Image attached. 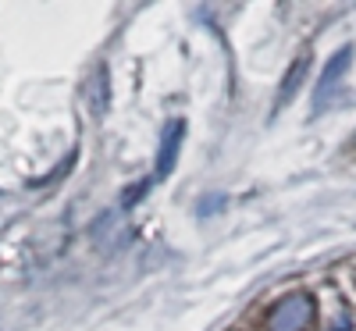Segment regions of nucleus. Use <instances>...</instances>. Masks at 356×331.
I'll return each mask as SVG.
<instances>
[{"instance_id": "20e7f679", "label": "nucleus", "mask_w": 356, "mask_h": 331, "mask_svg": "<svg viewBox=\"0 0 356 331\" xmlns=\"http://www.w3.org/2000/svg\"><path fill=\"white\" fill-rule=\"evenodd\" d=\"M307 68H310V57H300V61H292V65H289V72H285V79H282V93H278V107H285V104L292 100V93H296V86H300V79L307 75Z\"/></svg>"}, {"instance_id": "7ed1b4c3", "label": "nucleus", "mask_w": 356, "mask_h": 331, "mask_svg": "<svg viewBox=\"0 0 356 331\" xmlns=\"http://www.w3.org/2000/svg\"><path fill=\"white\" fill-rule=\"evenodd\" d=\"M310 314H314V307H310L307 296H300V292L285 296L271 314V331H300L310 321Z\"/></svg>"}, {"instance_id": "f257e3e1", "label": "nucleus", "mask_w": 356, "mask_h": 331, "mask_svg": "<svg viewBox=\"0 0 356 331\" xmlns=\"http://www.w3.org/2000/svg\"><path fill=\"white\" fill-rule=\"evenodd\" d=\"M182 139H186V122H182V118H171V122L164 125V136H161L154 182H168V178H171L175 161H178V150H182Z\"/></svg>"}, {"instance_id": "39448f33", "label": "nucleus", "mask_w": 356, "mask_h": 331, "mask_svg": "<svg viewBox=\"0 0 356 331\" xmlns=\"http://www.w3.org/2000/svg\"><path fill=\"white\" fill-rule=\"evenodd\" d=\"M154 186V178H146V182H139V186H132V189H125V200H122V207H136L139 200H143V193Z\"/></svg>"}, {"instance_id": "f03ea898", "label": "nucleus", "mask_w": 356, "mask_h": 331, "mask_svg": "<svg viewBox=\"0 0 356 331\" xmlns=\"http://www.w3.org/2000/svg\"><path fill=\"white\" fill-rule=\"evenodd\" d=\"M349 65H353V47L346 43V47H339V50L328 57V65H324V72H321V82H317V89H314V107H317V111L324 107V100L335 93V86L342 82V75L349 72Z\"/></svg>"}, {"instance_id": "423d86ee", "label": "nucleus", "mask_w": 356, "mask_h": 331, "mask_svg": "<svg viewBox=\"0 0 356 331\" xmlns=\"http://www.w3.org/2000/svg\"><path fill=\"white\" fill-rule=\"evenodd\" d=\"M218 210H225V196H211V200H203V203H200V218L218 214Z\"/></svg>"}]
</instances>
